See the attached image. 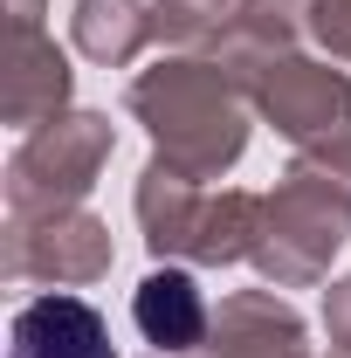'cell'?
Masks as SVG:
<instances>
[{
  "label": "cell",
  "instance_id": "cell-2",
  "mask_svg": "<svg viewBox=\"0 0 351 358\" xmlns=\"http://www.w3.org/2000/svg\"><path fill=\"white\" fill-rule=\"evenodd\" d=\"M138 324H145V338H159V345H193L200 338V296H193V282L166 268V275H152L145 289H138Z\"/></svg>",
  "mask_w": 351,
  "mask_h": 358
},
{
  "label": "cell",
  "instance_id": "cell-1",
  "mask_svg": "<svg viewBox=\"0 0 351 358\" xmlns=\"http://www.w3.org/2000/svg\"><path fill=\"white\" fill-rule=\"evenodd\" d=\"M7 358H117V345L83 296H35L14 310Z\"/></svg>",
  "mask_w": 351,
  "mask_h": 358
}]
</instances>
